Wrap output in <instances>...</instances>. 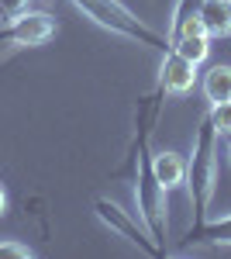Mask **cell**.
Masks as SVG:
<instances>
[{
	"label": "cell",
	"mask_w": 231,
	"mask_h": 259,
	"mask_svg": "<svg viewBox=\"0 0 231 259\" xmlns=\"http://www.w3.org/2000/svg\"><path fill=\"white\" fill-rule=\"evenodd\" d=\"M56 35V18L49 11H24L14 21H4L0 41L4 45H18V49H35Z\"/></svg>",
	"instance_id": "4"
},
{
	"label": "cell",
	"mask_w": 231,
	"mask_h": 259,
	"mask_svg": "<svg viewBox=\"0 0 231 259\" xmlns=\"http://www.w3.org/2000/svg\"><path fill=\"white\" fill-rule=\"evenodd\" d=\"M187 242H207V245H221V249H231V214H221V218H207L197 232L187 235Z\"/></svg>",
	"instance_id": "9"
},
{
	"label": "cell",
	"mask_w": 231,
	"mask_h": 259,
	"mask_svg": "<svg viewBox=\"0 0 231 259\" xmlns=\"http://www.w3.org/2000/svg\"><path fill=\"white\" fill-rule=\"evenodd\" d=\"M207 118H211V124L217 128V135H231V100L214 104L211 111H207Z\"/></svg>",
	"instance_id": "11"
},
{
	"label": "cell",
	"mask_w": 231,
	"mask_h": 259,
	"mask_svg": "<svg viewBox=\"0 0 231 259\" xmlns=\"http://www.w3.org/2000/svg\"><path fill=\"white\" fill-rule=\"evenodd\" d=\"M7 214V190H4V183H0V218Z\"/></svg>",
	"instance_id": "14"
},
{
	"label": "cell",
	"mask_w": 231,
	"mask_h": 259,
	"mask_svg": "<svg viewBox=\"0 0 231 259\" xmlns=\"http://www.w3.org/2000/svg\"><path fill=\"white\" fill-rule=\"evenodd\" d=\"M0 256L4 259H31L35 249L24 245V242H11V239H0Z\"/></svg>",
	"instance_id": "12"
},
{
	"label": "cell",
	"mask_w": 231,
	"mask_h": 259,
	"mask_svg": "<svg viewBox=\"0 0 231 259\" xmlns=\"http://www.w3.org/2000/svg\"><path fill=\"white\" fill-rule=\"evenodd\" d=\"M200 66L190 62L187 56H179L173 45L162 52V66H159V90L162 94H169V97H183V94H190L197 80H200V73H197Z\"/></svg>",
	"instance_id": "5"
},
{
	"label": "cell",
	"mask_w": 231,
	"mask_h": 259,
	"mask_svg": "<svg viewBox=\"0 0 231 259\" xmlns=\"http://www.w3.org/2000/svg\"><path fill=\"white\" fill-rule=\"evenodd\" d=\"M217 128L211 124V118H200L197 135H193V152L187 159V190H190V207H193V228L197 232L207 211H211L214 190H217Z\"/></svg>",
	"instance_id": "1"
},
{
	"label": "cell",
	"mask_w": 231,
	"mask_h": 259,
	"mask_svg": "<svg viewBox=\"0 0 231 259\" xmlns=\"http://www.w3.org/2000/svg\"><path fill=\"white\" fill-rule=\"evenodd\" d=\"M35 0H0V21H14L18 14H24Z\"/></svg>",
	"instance_id": "13"
},
{
	"label": "cell",
	"mask_w": 231,
	"mask_h": 259,
	"mask_svg": "<svg viewBox=\"0 0 231 259\" xmlns=\"http://www.w3.org/2000/svg\"><path fill=\"white\" fill-rule=\"evenodd\" d=\"M83 18H90L97 28L111 31V35H121L128 41H138V45H149L155 52H166L169 49V35H159L155 28H149L145 21L138 18L135 11H128L121 0H69Z\"/></svg>",
	"instance_id": "2"
},
{
	"label": "cell",
	"mask_w": 231,
	"mask_h": 259,
	"mask_svg": "<svg viewBox=\"0 0 231 259\" xmlns=\"http://www.w3.org/2000/svg\"><path fill=\"white\" fill-rule=\"evenodd\" d=\"M200 90H204L207 107L231 100V66H221V62H217V66H211V69L204 73V80H200Z\"/></svg>",
	"instance_id": "8"
},
{
	"label": "cell",
	"mask_w": 231,
	"mask_h": 259,
	"mask_svg": "<svg viewBox=\"0 0 231 259\" xmlns=\"http://www.w3.org/2000/svg\"><path fill=\"white\" fill-rule=\"evenodd\" d=\"M94 214L104 221L114 235H121L124 242L138 245L145 256H166V252H162V249L152 242V235H149V228L142 225V218H135L131 211H124L117 200H111V197H94Z\"/></svg>",
	"instance_id": "3"
},
{
	"label": "cell",
	"mask_w": 231,
	"mask_h": 259,
	"mask_svg": "<svg viewBox=\"0 0 231 259\" xmlns=\"http://www.w3.org/2000/svg\"><path fill=\"white\" fill-rule=\"evenodd\" d=\"M228 159H231V135H228Z\"/></svg>",
	"instance_id": "15"
},
{
	"label": "cell",
	"mask_w": 231,
	"mask_h": 259,
	"mask_svg": "<svg viewBox=\"0 0 231 259\" xmlns=\"http://www.w3.org/2000/svg\"><path fill=\"white\" fill-rule=\"evenodd\" d=\"M197 18L211 38H231V0H200Z\"/></svg>",
	"instance_id": "7"
},
{
	"label": "cell",
	"mask_w": 231,
	"mask_h": 259,
	"mask_svg": "<svg viewBox=\"0 0 231 259\" xmlns=\"http://www.w3.org/2000/svg\"><path fill=\"white\" fill-rule=\"evenodd\" d=\"M197 7H200V0H176L173 21H169V38H176V35H179V28H183L190 18H197Z\"/></svg>",
	"instance_id": "10"
},
{
	"label": "cell",
	"mask_w": 231,
	"mask_h": 259,
	"mask_svg": "<svg viewBox=\"0 0 231 259\" xmlns=\"http://www.w3.org/2000/svg\"><path fill=\"white\" fill-rule=\"evenodd\" d=\"M149 162H152L155 180H159L169 194H173L176 187H183V183H187V159H183L179 152H173V149H159V152L149 156Z\"/></svg>",
	"instance_id": "6"
}]
</instances>
